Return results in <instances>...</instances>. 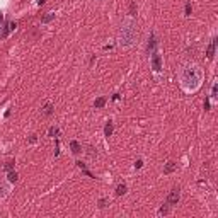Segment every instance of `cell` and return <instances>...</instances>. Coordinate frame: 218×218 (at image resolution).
Returning <instances> with one entry per match:
<instances>
[{
    "label": "cell",
    "instance_id": "30bf717a",
    "mask_svg": "<svg viewBox=\"0 0 218 218\" xmlns=\"http://www.w3.org/2000/svg\"><path fill=\"white\" fill-rule=\"evenodd\" d=\"M7 177H9V181H10V182H17V179H19V176H17V172H16V170H9Z\"/></svg>",
    "mask_w": 218,
    "mask_h": 218
},
{
    "label": "cell",
    "instance_id": "7a4b0ae2",
    "mask_svg": "<svg viewBox=\"0 0 218 218\" xmlns=\"http://www.w3.org/2000/svg\"><path fill=\"white\" fill-rule=\"evenodd\" d=\"M136 38V24L133 21H123L119 27V45L121 46H131Z\"/></svg>",
    "mask_w": 218,
    "mask_h": 218
},
{
    "label": "cell",
    "instance_id": "cb8c5ba5",
    "mask_svg": "<svg viewBox=\"0 0 218 218\" xmlns=\"http://www.w3.org/2000/svg\"><path fill=\"white\" fill-rule=\"evenodd\" d=\"M205 109H206V111H208V109H210V101H208V99L205 101Z\"/></svg>",
    "mask_w": 218,
    "mask_h": 218
},
{
    "label": "cell",
    "instance_id": "2e32d148",
    "mask_svg": "<svg viewBox=\"0 0 218 218\" xmlns=\"http://www.w3.org/2000/svg\"><path fill=\"white\" fill-rule=\"evenodd\" d=\"M130 12H131V16H136V5H135V2L130 5Z\"/></svg>",
    "mask_w": 218,
    "mask_h": 218
},
{
    "label": "cell",
    "instance_id": "52a82bcc",
    "mask_svg": "<svg viewBox=\"0 0 218 218\" xmlns=\"http://www.w3.org/2000/svg\"><path fill=\"white\" fill-rule=\"evenodd\" d=\"M70 148H72V152H73L75 155L82 152V147H80V143H78V141H70Z\"/></svg>",
    "mask_w": 218,
    "mask_h": 218
},
{
    "label": "cell",
    "instance_id": "d6986e66",
    "mask_svg": "<svg viewBox=\"0 0 218 218\" xmlns=\"http://www.w3.org/2000/svg\"><path fill=\"white\" fill-rule=\"evenodd\" d=\"M160 213H162V215H167V213H169V206H167V205H164L162 208H160Z\"/></svg>",
    "mask_w": 218,
    "mask_h": 218
},
{
    "label": "cell",
    "instance_id": "8992f818",
    "mask_svg": "<svg viewBox=\"0 0 218 218\" xmlns=\"http://www.w3.org/2000/svg\"><path fill=\"white\" fill-rule=\"evenodd\" d=\"M155 46H157V39H155L154 34H150V38H148V43H147V51H148V53H150V51L154 53Z\"/></svg>",
    "mask_w": 218,
    "mask_h": 218
},
{
    "label": "cell",
    "instance_id": "44dd1931",
    "mask_svg": "<svg viewBox=\"0 0 218 218\" xmlns=\"http://www.w3.org/2000/svg\"><path fill=\"white\" fill-rule=\"evenodd\" d=\"M50 135H51V136H56V135H58V128H50Z\"/></svg>",
    "mask_w": 218,
    "mask_h": 218
},
{
    "label": "cell",
    "instance_id": "8fae6325",
    "mask_svg": "<svg viewBox=\"0 0 218 218\" xmlns=\"http://www.w3.org/2000/svg\"><path fill=\"white\" fill-rule=\"evenodd\" d=\"M126 191H128V187H126V184H119V186L116 187V194H118V196H123V194H125Z\"/></svg>",
    "mask_w": 218,
    "mask_h": 218
},
{
    "label": "cell",
    "instance_id": "ac0fdd59",
    "mask_svg": "<svg viewBox=\"0 0 218 218\" xmlns=\"http://www.w3.org/2000/svg\"><path fill=\"white\" fill-rule=\"evenodd\" d=\"M5 169H7V172H9V170H12V169H14V162H12V160L7 162V164H5Z\"/></svg>",
    "mask_w": 218,
    "mask_h": 218
},
{
    "label": "cell",
    "instance_id": "ba28073f",
    "mask_svg": "<svg viewBox=\"0 0 218 218\" xmlns=\"http://www.w3.org/2000/svg\"><path fill=\"white\" fill-rule=\"evenodd\" d=\"M176 164L174 162H167V165H165V169H164V174H170V172H174L176 170Z\"/></svg>",
    "mask_w": 218,
    "mask_h": 218
},
{
    "label": "cell",
    "instance_id": "603a6c76",
    "mask_svg": "<svg viewBox=\"0 0 218 218\" xmlns=\"http://www.w3.org/2000/svg\"><path fill=\"white\" fill-rule=\"evenodd\" d=\"M99 206H101V208H104V206H106V199H99Z\"/></svg>",
    "mask_w": 218,
    "mask_h": 218
},
{
    "label": "cell",
    "instance_id": "d4e9b609",
    "mask_svg": "<svg viewBox=\"0 0 218 218\" xmlns=\"http://www.w3.org/2000/svg\"><path fill=\"white\" fill-rule=\"evenodd\" d=\"M45 2H46V0H38V3H39V5H43Z\"/></svg>",
    "mask_w": 218,
    "mask_h": 218
},
{
    "label": "cell",
    "instance_id": "5bb4252c",
    "mask_svg": "<svg viewBox=\"0 0 218 218\" xmlns=\"http://www.w3.org/2000/svg\"><path fill=\"white\" fill-rule=\"evenodd\" d=\"M53 19H54V14H48V16H45V17L41 19V22H43V24H46V22H51Z\"/></svg>",
    "mask_w": 218,
    "mask_h": 218
},
{
    "label": "cell",
    "instance_id": "6da1fadb",
    "mask_svg": "<svg viewBox=\"0 0 218 218\" xmlns=\"http://www.w3.org/2000/svg\"><path fill=\"white\" fill-rule=\"evenodd\" d=\"M201 78L203 73L196 65H186L182 68V73H181V80H182L184 89L187 90H196L201 85Z\"/></svg>",
    "mask_w": 218,
    "mask_h": 218
},
{
    "label": "cell",
    "instance_id": "e0dca14e",
    "mask_svg": "<svg viewBox=\"0 0 218 218\" xmlns=\"http://www.w3.org/2000/svg\"><path fill=\"white\" fill-rule=\"evenodd\" d=\"M186 16H191V12H192V7H191V3H186Z\"/></svg>",
    "mask_w": 218,
    "mask_h": 218
},
{
    "label": "cell",
    "instance_id": "277c9868",
    "mask_svg": "<svg viewBox=\"0 0 218 218\" xmlns=\"http://www.w3.org/2000/svg\"><path fill=\"white\" fill-rule=\"evenodd\" d=\"M152 68H154L155 72L162 70V58H160V54H159L157 51L152 53Z\"/></svg>",
    "mask_w": 218,
    "mask_h": 218
},
{
    "label": "cell",
    "instance_id": "9a60e30c",
    "mask_svg": "<svg viewBox=\"0 0 218 218\" xmlns=\"http://www.w3.org/2000/svg\"><path fill=\"white\" fill-rule=\"evenodd\" d=\"M7 191H9V189H7V186L3 182H0V198H3V196L7 194Z\"/></svg>",
    "mask_w": 218,
    "mask_h": 218
},
{
    "label": "cell",
    "instance_id": "ffe728a7",
    "mask_svg": "<svg viewBox=\"0 0 218 218\" xmlns=\"http://www.w3.org/2000/svg\"><path fill=\"white\" fill-rule=\"evenodd\" d=\"M211 97H213V99H216V97H218V96H216V83L211 87Z\"/></svg>",
    "mask_w": 218,
    "mask_h": 218
},
{
    "label": "cell",
    "instance_id": "5b68a950",
    "mask_svg": "<svg viewBox=\"0 0 218 218\" xmlns=\"http://www.w3.org/2000/svg\"><path fill=\"white\" fill-rule=\"evenodd\" d=\"M216 39H213L211 43H210V46H208V50H206V56L210 58V60H211L213 56H215V50H216Z\"/></svg>",
    "mask_w": 218,
    "mask_h": 218
},
{
    "label": "cell",
    "instance_id": "7402d4cb",
    "mask_svg": "<svg viewBox=\"0 0 218 218\" xmlns=\"http://www.w3.org/2000/svg\"><path fill=\"white\" fill-rule=\"evenodd\" d=\"M141 165H143V162H141V160H136V164H135V169H140Z\"/></svg>",
    "mask_w": 218,
    "mask_h": 218
},
{
    "label": "cell",
    "instance_id": "7c38bea8",
    "mask_svg": "<svg viewBox=\"0 0 218 218\" xmlns=\"http://www.w3.org/2000/svg\"><path fill=\"white\" fill-rule=\"evenodd\" d=\"M43 114L45 116H51L53 114V106L51 104H46V106L43 107Z\"/></svg>",
    "mask_w": 218,
    "mask_h": 218
},
{
    "label": "cell",
    "instance_id": "9c48e42d",
    "mask_svg": "<svg viewBox=\"0 0 218 218\" xmlns=\"http://www.w3.org/2000/svg\"><path fill=\"white\" fill-rule=\"evenodd\" d=\"M112 130H114V128H112V123L107 121L106 126H104V135H106V136H111V135H112Z\"/></svg>",
    "mask_w": 218,
    "mask_h": 218
},
{
    "label": "cell",
    "instance_id": "4fadbf2b",
    "mask_svg": "<svg viewBox=\"0 0 218 218\" xmlns=\"http://www.w3.org/2000/svg\"><path fill=\"white\" fill-rule=\"evenodd\" d=\"M104 104H106V97H99V99H96L94 106H96V107H102Z\"/></svg>",
    "mask_w": 218,
    "mask_h": 218
},
{
    "label": "cell",
    "instance_id": "484cf974",
    "mask_svg": "<svg viewBox=\"0 0 218 218\" xmlns=\"http://www.w3.org/2000/svg\"><path fill=\"white\" fill-rule=\"evenodd\" d=\"M2 19H3V16H2V14H0V22H2Z\"/></svg>",
    "mask_w": 218,
    "mask_h": 218
},
{
    "label": "cell",
    "instance_id": "3957f363",
    "mask_svg": "<svg viewBox=\"0 0 218 218\" xmlns=\"http://www.w3.org/2000/svg\"><path fill=\"white\" fill-rule=\"evenodd\" d=\"M179 199H181L179 187H174V189L169 192V196H167V205L174 206V205H177V203H179Z\"/></svg>",
    "mask_w": 218,
    "mask_h": 218
}]
</instances>
